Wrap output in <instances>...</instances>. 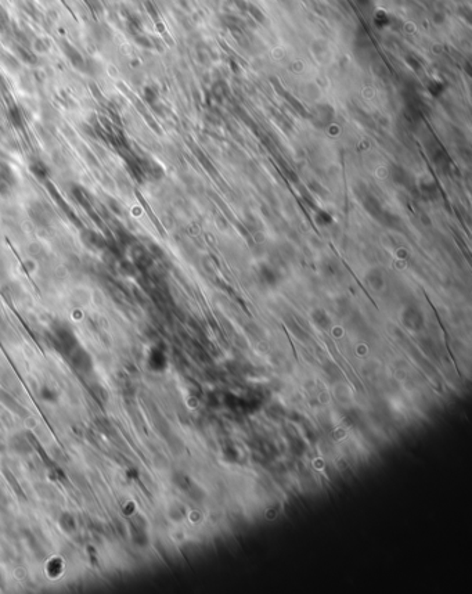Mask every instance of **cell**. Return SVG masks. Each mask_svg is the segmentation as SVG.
I'll return each instance as SVG.
<instances>
[{"label":"cell","mask_w":472,"mask_h":594,"mask_svg":"<svg viewBox=\"0 0 472 594\" xmlns=\"http://www.w3.org/2000/svg\"><path fill=\"white\" fill-rule=\"evenodd\" d=\"M65 53H66V56H68V59L71 60V63H72L74 65H76V67H82V64H83L82 56H81L78 51L75 50L71 44H66L65 46Z\"/></svg>","instance_id":"1"}]
</instances>
